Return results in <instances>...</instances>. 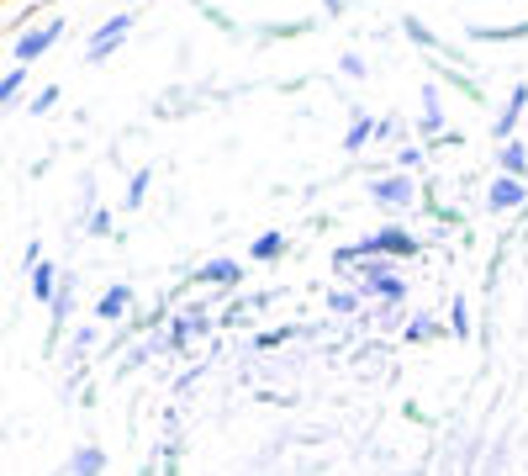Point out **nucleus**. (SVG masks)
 <instances>
[{
	"instance_id": "9",
	"label": "nucleus",
	"mask_w": 528,
	"mask_h": 476,
	"mask_svg": "<svg viewBox=\"0 0 528 476\" xmlns=\"http://www.w3.org/2000/svg\"><path fill=\"white\" fill-rule=\"evenodd\" d=\"M132 302H138V291H132V286H106L101 302H96V318L101 323H122L132 313Z\"/></svg>"
},
{
	"instance_id": "13",
	"label": "nucleus",
	"mask_w": 528,
	"mask_h": 476,
	"mask_svg": "<svg viewBox=\"0 0 528 476\" xmlns=\"http://www.w3.org/2000/svg\"><path fill=\"white\" fill-rule=\"evenodd\" d=\"M27 276H32V297H37V302H53V297H59V281H64V276H59V270H53L48 260L32 265Z\"/></svg>"
},
{
	"instance_id": "21",
	"label": "nucleus",
	"mask_w": 528,
	"mask_h": 476,
	"mask_svg": "<svg viewBox=\"0 0 528 476\" xmlns=\"http://www.w3.org/2000/svg\"><path fill=\"white\" fill-rule=\"evenodd\" d=\"M296 334V328H264V334H254V350H280Z\"/></svg>"
},
{
	"instance_id": "5",
	"label": "nucleus",
	"mask_w": 528,
	"mask_h": 476,
	"mask_svg": "<svg viewBox=\"0 0 528 476\" xmlns=\"http://www.w3.org/2000/svg\"><path fill=\"white\" fill-rule=\"evenodd\" d=\"M201 334H212V318H206L201 307H185V313H175V318H169V328H164L169 350H185V344L201 339Z\"/></svg>"
},
{
	"instance_id": "26",
	"label": "nucleus",
	"mask_w": 528,
	"mask_h": 476,
	"mask_svg": "<svg viewBox=\"0 0 528 476\" xmlns=\"http://www.w3.org/2000/svg\"><path fill=\"white\" fill-rule=\"evenodd\" d=\"M344 75H354V80L365 75V59H360V53H344Z\"/></svg>"
},
{
	"instance_id": "27",
	"label": "nucleus",
	"mask_w": 528,
	"mask_h": 476,
	"mask_svg": "<svg viewBox=\"0 0 528 476\" xmlns=\"http://www.w3.org/2000/svg\"><path fill=\"white\" fill-rule=\"evenodd\" d=\"M375 138L391 143V138H396V122H391V117H381V122H375Z\"/></svg>"
},
{
	"instance_id": "2",
	"label": "nucleus",
	"mask_w": 528,
	"mask_h": 476,
	"mask_svg": "<svg viewBox=\"0 0 528 476\" xmlns=\"http://www.w3.org/2000/svg\"><path fill=\"white\" fill-rule=\"evenodd\" d=\"M360 254L370 260V254H381V260H412V254H423L418 244V233L402 228V223H386V228H375L370 238H360Z\"/></svg>"
},
{
	"instance_id": "17",
	"label": "nucleus",
	"mask_w": 528,
	"mask_h": 476,
	"mask_svg": "<svg viewBox=\"0 0 528 476\" xmlns=\"http://www.w3.org/2000/svg\"><path fill=\"white\" fill-rule=\"evenodd\" d=\"M433 334H439V318H428V313H418V318H412V323H407V334H402V339H407V344H428Z\"/></svg>"
},
{
	"instance_id": "22",
	"label": "nucleus",
	"mask_w": 528,
	"mask_h": 476,
	"mask_svg": "<svg viewBox=\"0 0 528 476\" xmlns=\"http://www.w3.org/2000/svg\"><path fill=\"white\" fill-rule=\"evenodd\" d=\"M53 106H59V85H43V90L32 96V112L43 117V112H53Z\"/></svg>"
},
{
	"instance_id": "16",
	"label": "nucleus",
	"mask_w": 528,
	"mask_h": 476,
	"mask_svg": "<svg viewBox=\"0 0 528 476\" xmlns=\"http://www.w3.org/2000/svg\"><path fill=\"white\" fill-rule=\"evenodd\" d=\"M370 138H375V117H354V122H349V133H344V149H349V154H360Z\"/></svg>"
},
{
	"instance_id": "19",
	"label": "nucleus",
	"mask_w": 528,
	"mask_h": 476,
	"mask_svg": "<svg viewBox=\"0 0 528 476\" xmlns=\"http://www.w3.org/2000/svg\"><path fill=\"white\" fill-rule=\"evenodd\" d=\"M22 85H27V69L22 64H16L11 75H0V106H11L16 96H22Z\"/></svg>"
},
{
	"instance_id": "10",
	"label": "nucleus",
	"mask_w": 528,
	"mask_h": 476,
	"mask_svg": "<svg viewBox=\"0 0 528 476\" xmlns=\"http://www.w3.org/2000/svg\"><path fill=\"white\" fill-rule=\"evenodd\" d=\"M523 106H528V85H518L513 96H507V106H502V117L492 122V133L502 138V143H513V127H518V117H523Z\"/></svg>"
},
{
	"instance_id": "14",
	"label": "nucleus",
	"mask_w": 528,
	"mask_h": 476,
	"mask_svg": "<svg viewBox=\"0 0 528 476\" xmlns=\"http://www.w3.org/2000/svg\"><path fill=\"white\" fill-rule=\"evenodd\" d=\"M497 170L502 175H513V180H523L528 175V149L513 138V143H502V154H497Z\"/></svg>"
},
{
	"instance_id": "15",
	"label": "nucleus",
	"mask_w": 528,
	"mask_h": 476,
	"mask_svg": "<svg viewBox=\"0 0 528 476\" xmlns=\"http://www.w3.org/2000/svg\"><path fill=\"white\" fill-rule=\"evenodd\" d=\"M423 133L428 138L444 133V101H439V90H433V85H423Z\"/></svg>"
},
{
	"instance_id": "4",
	"label": "nucleus",
	"mask_w": 528,
	"mask_h": 476,
	"mask_svg": "<svg viewBox=\"0 0 528 476\" xmlns=\"http://www.w3.org/2000/svg\"><path fill=\"white\" fill-rule=\"evenodd\" d=\"M127 32H132V16H127V11H117L111 22H101V27H96V38L85 43V59H90V64L111 59V53H117V48L127 43Z\"/></svg>"
},
{
	"instance_id": "20",
	"label": "nucleus",
	"mask_w": 528,
	"mask_h": 476,
	"mask_svg": "<svg viewBox=\"0 0 528 476\" xmlns=\"http://www.w3.org/2000/svg\"><path fill=\"white\" fill-rule=\"evenodd\" d=\"M148 186H154V170H138V175H132V186H127V212H138V207H143Z\"/></svg>"
},
{
	"instance_id": "18",
	"label": "nucleus",
	"mask_w": 528,
	"mask_h": 476,
	"mask_svg": "<svg viewBox=\"0 0 528 476\" xmlns=\"http://www.w3.org/2000/svg\"><path fill=\"white\" fill-rule=\"evenodd\" d=\"M328 307H333V313H349V318H354V313L365 307V291H354V286H349V291H333Z\"/></svg>"
},
{
	"instance_id": "8",
	"label": "nucleus",
	"mask_w": 528,
	"mask_h": 476,
	"mask_svg": "<svg viewBox=\"0 0 528 476\" xmlns=\"http://www.w3.org/2000/svg\"><path fill=\"white\" fill-rule=\"evenodd\" d=\"M486 201H492L497 212H518V207H528V186L513 175H497L492 186H486Z\"/></svg>"
},
{
	"instance_id": "11",
	"label": "nucleus",
	"mask_w": 528,
	"mask_h": 476,
	"mask_svg": "<svg viewBox=\"0 0 528 476\" xmlns=\"http://www.w3.org/2000/svg\"><path fill=\"white\" fill-rule=\"evenodd\" d=\"M106 471V450L101 445H80L69 455V466H64V476H101Z\"/></svg>"
},
{
	"instance_id": "23",
	"label": "nucleus",
	"mask_w": 528,
	"mask_h": 476,
	"mask_svg": "<svg viewBox=\"0 0 528 476\" xmlns=\"http://www.w3.org/2000/svg\"><path fill=\"white\" fill-rule=\"evenodd\" d=\"M418 164H423V149H418V143H407V149H396V170H418Z\"/></svg>"
},
{
	"instance_id": "24",
	"label": "nucleus",
	"mask_w": 528,
	"mask_h": 476,
	"mask_svg": "<svg viewBox=\"0 0 528 476\" xmlns=\"http://www.w3.org/2000/svg\"><path fill=\"white\" fill-rule=\"evenodd\" d=\"M85 228L96 233V238H106V233H111V212H101V207H96V212H90V223H85Z\"/></svg>"
},
{
	"instance_id": "6",
	"label": "nucleus",
	"mask_w": 528,
	"mask_h": 476,
	"mask_svg": "<svg viewBox=\"0 0 528 476\" xmlns=\"http://www.w3.org/2000/svg\"><path fill=\"white\" fill-rule=\"evenodd\" d=\"M59 32H64V22L59 16H53V22H43V27H32V32H22V38H16V64H32V59H43V53L59 43Z\"/></svg>"
},
{
	"instance_id": "1",
	"label": "nucleus",
	"mask_w": 528,
	"mask_h": 476,
	"mask_svg": "<svg viewBox=\"0 0 528 476\" xmlns=\"http://www.w3.org/2000/svg\"><path fill=\"white\" fill-rule=\"evenodd\" d=\"M354 281H360V291H365V297H375L381 307H402L407 302L402 270H396V260H381V254H370V260L354 265Z\"/></svg>"
},
{
	"instance_id": "25",
	"label": "nucleus",
	"mask_w": 528,
	"mask_h": 476,
	"mask_svg": "<svg viewBox=\"0 0 528 476\" xmlns=\"http://www.w3.org/2000/svg\"><path fill=\"white\" fill-rule=\"evenodd\" d=\"M449 323H455V334H470V313H465V302H455V313H449Z\"/></svg>"
},
{
	"instance_id": "12",
	"label": "nucleus",
	"mask_w": 528,
	"mask_h": 476,
	"mask_svg": "<svg viewBox=\"0 0 528 476\" xmlns=\"http://www.w3.org/2000/svg\"><path fill=\"white\" fill-rule=\"evenodd\" d=\"M280 254H286V233H280V228H270V233H259V238H254V244H249V260H254V265H275V260H280Z\"/></svg>"
},
{
	"instance_id": "3",
	"label": "nucleus",
	"mask_w": 528,
	"mask_h": 476,
	"mask_svg": "<svg viewBox=\"0 0 528 476\" xmlns=\"http://www.w3.org/2000/svg\"><path fill=\"white\" fill-rule=\"evenodd\" d=\"M370 196L381 201L386 212H407L412 201H418V180H412L407 170H391V175H375L370 180Z\"/></svg>"
},
{
	"instance_id": "7",
	"label": "nucleus",
	"mask_w": 528,
	"mask_h": 476,
	"mask_svg": "<svg viewBox=\"0 0 528 476\" xmlns=\"http://www.w3.org/2000/svg\"><path fill=\"white\" fill-rule=\"evenodd\" d=\"M191 281H196V286H222V297H228V291L243 286V265H238V260H206Z\"/></svg>"
}]
</instances>
